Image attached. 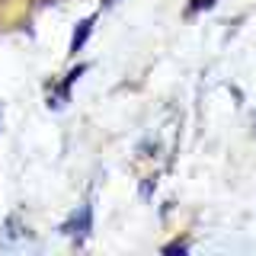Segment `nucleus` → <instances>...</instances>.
<instances>
[{
	"label": "nucleus",
	"mask_w": 256,
	"mask_h": 256,
	"mask_svg": "<svg viewBox=\"0 0 256 256\" xmlns=\"http://www.w3.org/2000/svg\"><path fill=\"white\" fill-rule=\"evenodd\" d=\"M86 228H90V208H86V205L80 208V221L74 218V221H70V224H64V230H68L70 237H77V234L84 237V234H86Z\"/></svg>",
	"instance_id": "obj_1"
},
{
	"label": "nucleus",
	"mask_w": 256,
	"mask_h": 256,
	"mask_svg": "<svg viewBox=\"0 0 256 256\" xmlns=\"http://www.w3.org/2000/svg\"><path fill=\"white\" fill-rule=\"evenodd\" d=\"M90 29H93V20H84V22H80V29L74 32V38H70V52H77V48L86 42V36H90Z\"/></svg>",
	"instance_id": "obj_2"
},
{
	"label": "nucleus",
	"mask_w": 256,
	"mask_h": 256,
	"mask_svg": "<svg viewBox=\"0 0 256 256\" xmlns=\"http://www.w3.org/2000/svg\"><path fill=\"white\" fill-rule=\"evenodd\" d=\"M208 6H214V0H192V4H189V13H198V10H208Z\"/></svg>",
	"instance_id": "obj_3"
}]
</instances>
